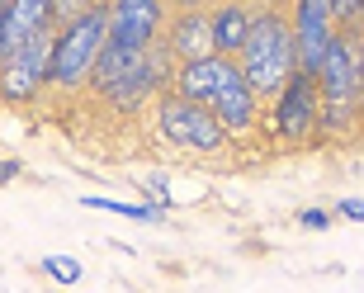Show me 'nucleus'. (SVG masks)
<instances>
[{
  "mask_svg": "<svg viewBox=\"0 0 364 293\" xmlns=\"http://www.w3.org/2000/svg\"><path fill=\"white\" fill-rule=\"evenodd\" d=\"M237 67L260 100H279L284 85L298 76L294 19L279 10H256V24H251V38H246V53L237 57Z\"/></svg>",
  "mask_w": 364,
  "mask_h": 293,
  "instance_id": "f257e3e1",
  "label": "nucleus"
},
{
  "mask_svg": "<svg viewBox=\"0 0 364 293\" xmlns=\"http://www.w3.org/2000/svg\"><path fill=\"white\" fill-rule=\"evenodd\" d=\"M109 24H114L109 5H90L71 28H62L57 62H53V85L81 90L85 80L95 76V67H100V57H105V48H109Z\"/></svg>",
  "mask_w": 364,
  "mask_h": 293,
  "instance_id": "f03ea898",
  "label": "nucleus"
},
{
  "mask_svg": "<svg viewBox=\"0 0 364 293\" xmlns=\"http://www.w3.org/2000/svg\"><path fill=\"white\" fill-rule=\"evenodd\" d=\"M57 24H48L43 33H33V38L19 48V53L5 57V100L10 105H24V100H33V95L53 80V62H57Z\"/></svg>",
  "mask_w": 364,
  "mask_h": 293,
  "instance_id": "7ed1b4c3",
  "label": "nucleus"
},
{
  "mask_svg": "<svg viewBox=\"0 0 364 293\" xmlns=\"http://www.w3.org/2000/svg\"><path fill=\"white\" fill-rule=\"evenodd\" d=\"M156 128H161L166 142L189 146V151H223V142H228V128L208 109L189 105L180 95H166L161 105H156Z\"/></svg>",
  "mask_w": 364,
  "mask_h": 293,
  "instance_id": "20e7f679",
  "label": "nucleus"
},
{
  "mask_svg": "<svg viewBox=\"0 0 364 293\" xmlns=\"http://www.w3.org/2000/svg\"><path fill=\"white\" fill-rule=\"evenodd\" d=\"M317 85H322V105L331 109H360V90H364V62H360V38L341 33L326 53L322 71H317Z\"/></svg>",
  "mask_w": 364,
  "mask_h": 293,
  "instance_id": "39448f33",
  "label": "nucleus"
},
{
  "mask_svg": "<svg viewBox=\"0 0 364 293\" xmlns=\"http://www.w3.org/2000/svg\"><path fill=\"white\" fill-rule=\"evenodd\" d=\"M294 38H298V71L303 76H317L331 53L336 33V14H331V0H298L294 5Z\"/></svg>",
  "mask_w": 364,
  "mask_h": 293,
  "instance_id": "423d86ee",
  "label": "nucleus"
},
{
  "mask_svg": "<svg viewBox=\"0 0 364 293\" xmlns=\"http://www.w3.org/2000/svg\"><path fill=\"white\" fill-rule=\"evenodd\" d=\"M312 128H322V85H317V76L298 71L274 100V133L289 142H303Z\"/></svg>",
  "mask_w": 364,
  "mask_h": 293,
  "instance_id": "0eeeda50",
  "label": "nucleus"
},
{
  "mask_svg": "<svg viewBox=\"0 0 364 293\" xmlns=\"http://www.w3.org/2000/svg\"><path fill=\"white\" fill-rule=\"evenodd\" d=\"M114 24H109V43L114 48H128V53H151L156 48V33L166 24V10L156 0H119L109 5Z\"/></svg>",
  "mask_w": 364,
  "mask_h": 293,
  "instance_id": "6e6552de",
  "label": "nucleus"
},
{
  "mask_svg": "<svg viewBox=\"0 0 364 293\" xmlns=\"http://www.w3.org/2000/svg\"><path fill=\"white\" fill-rule=\"evenodd\" d=\"M166 53L180 57V67H194V62L218 57V48H213V10H180L176 19H171V33H166Z\"/></svg>",
  "mask_w": 364,
  "mask_h": 293,
  "instance_id": "1a4fd4ad",
  "label": "nucleus"
},
{
  "mask_svg": "<svg viewBox=\"0 0 364 293\" xmlns=\"http://www.w3.org/2000/svg\"><path fill=\"white\" fill-rule=\"evenodd\" d=\"M237 71H242V67L228 62V57H208V62L180 67L176 71V95H180V100H189V105H199V109H213V100L223 95V85H228Z\"/></svg>",
  "mask_w": 364,
  "mask_h": 293,
  "instance_id": "9d476101",
  "label": "nucleus"
},
{
  "mask_svg": "<svg viewBox=\"0 0 364 293\" xmlns=\"http://www.w3.org/2000/svg\"><path fill=\"white\" fill-rule=\"evenodd\" d=\"M53 24V0H10L0 10V57L19 53L33 33Z\"/></svg>",
  "mask_w": 364,
  "mask_h": 293,
  "instance_id": "9b49d317",
  "label": "nucleus"
},
{
  "mask_svg": "<svg viewBox=\"0 0 364 293\" xmlns=\"http://www.w3.org/2000/svg\"><path fill=\"white\" fill-rule=\"evenodd\" d=\"M228 133H251L256 128V114H260V95L251 90V80L237 71V76L223 85V95L213 100V109H208Z\"/></svg>",
  "mask_w": 364,
  "mask_h": 293,
  "instance_id": "f8f14e48",
  "label": "nucleus"
},
{
  "mask_svg": "<svg viewBox=\"0 0 364 293\" xmlns=\"http://www.w3.org/2000/svg\"><path fill=\"white\" fill-rule=\"evenodd\" d=\"M251 24H256V10H242V5H218L213 10V48L218 57H242L246 38H251Z\"/></svg>",
  "mask_w": 364,
  "mask_h": 293,
  "instance_id": "ddd939ff",
  "label": "nucleus"
},
{
  "mask_svg": "<svg viewBox=\"0 0 364 293\" xmlns=\"http://www.w3.org/2000/svg\"><path fill=\"white\" fill-rule=\"evenodd\" d=\"M85 208H105V213H119V218H137V223H156L161 218V208L156 203H119V199H100V194H90V199H81Z\"/></svg>",
  "mask_w": 364,
  "mask_h": 293,
  "instance_id": "4468645a",
  "label": "nucleus"
},
{
  "mask_svg": "<svg viewBox=\"0 0 364 293\" xmlns=\"http://www.w3.org/2000/svg\"><path fill=\"white\" fill-rule=\"evenodd\" d=\"M43 275H53L57 284H81V260H71V255H43Z\"/></svg>",
  "mask_w": 364,
  "mask_h": 293,
  "instance_id": "2eb2a0df",
  "label": "nucleus"
},
{
  "mask_svg": "<svg viewBox=\"0 0 364 293\" xmlns=\"http://www.w3.org/2000/svg\"><path fill=\"white\" fill-rule=\"evenodd\" d=\"M331 14H336L341 24H350V19H364V5H360V0H336Z\"/></svg>",
  "mask_w": 364,
  "mask_h": 293,
  "instance_id": "dca6fc26",
  "label": "nucleus"
},
{
  "mask_svg": "<svg viewBox=\"0 0 364 293\" xmlns=\"http://www.w3.org/2000/svg\"><path fill=\"white\" fill-rule=\"evenodd\" d=\"M341 218H350V223H364V199H341Z\"/></svg>",
  "mask_w": 364,
  "mask_h": 293,
  "instance_id": "f3484780",
  "label": "nucleus"
},
{
  "mask_svg": "<svg viewBox=\"0 0 364 293\" xmlns=\"http://www.w3.org/2000/svg\"><path fill=\"white\" fill-rule=\"evenodd\" d=\"M326 223H331V218H326L322 208H303V227H312V232H322Z\"/></svg>",
  "mask_w": 364,
  "mask_h": 293,
  "instance_id": "a211bd4d",
  "label": "nucleus"
}]
</instances>
